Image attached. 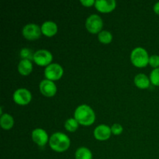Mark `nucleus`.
<instances>
[{"instance_id": "12", "label": "nucleus", "mask_w": 159, "mask_h": 159, "mask_svg": "<svg viewBox=\"0 0 159 159\" xmlns=\"http://www.w3.org/2000/svg\"><path fill=\"white\" fill-rule=\"evenodd\" d=\"M95 7L101 12H110L116 8L115 0H96Z\"/></svg>"}, {"instance_id": "1", "label": "nucleus", "mask_w": 159, "mask_h": 159, "mask_svg": "<svg viewBox=\"0 0 159 159\" xmlns=\"http://www.w3.org/2000/svg\"><path fill=\"white\" fill-rule=\"evenodd\" d=\"M74 118L82 126H90L96 120L94 110L86 104H82L76 107L74 112Z\"/></svg>"}, {"instance_id": "20", "label": "nucleus", "mask_w": 159, "mask_h": 159, "mask_svg": "<svg viewBox=\"0 0 159 159\" xmlns=\"http://www.w3.org/2000/svg\"><path fill=\"white\" fill-rule=\"evenodd\" d=\"M20 57L23 60H29V61H34V52L28 48H23L20 50Z\"/></svg>"}, {"instance_id": "2", "label": "nucleus", "mask_w": 159, "mask_h": 159, "mask_svg": "<svg viewBox=\"0 0 159 159\" xmlns=\"http://www.w3.org/2000/svg\"><path fill=\"white\" fill-rule=\"evenodd\" d=\"M49 145L53 151L64 152L68 150L71 144V141L68 135L62 132H55L49 139Z\"/></svg>"}, {"instance_id": "11", "label": "nucleus", "mask_w": 159, "mask_h": 159, "mask_svg": "<svg viewBox=\"0 0 159 159\" xmlns=\"http://www.w3.org/2000/svg\"><path fill=\"white\" fill-rule=\"evenodd\" d=\"M111 128L106 124H99L94 129L93 134L96 139L99 141H106L111 136Z\"/></svg>"}, {"instance_id": "22", "label": "nucleus", "mask_w": 159, "mask_h": 159, "mask_svg": "<svg viewBox=\"0 0 159 159\" xmlns=\"http://www.w3.org/2000/svg\"><path fill=\"white\" fill-rule=\"evenodd\" d=\"M149 65L154 68H159V55L153 54L149 57Z\"/></svg>"}, {"instance_id": "10", "label": "nucleus", "mask_w": 159, "mask_h": 159, "mask_svg": "<svg viewBox=\"0 0 159 159\" xmlns=\"http://www.w3.org/2000/svg\"><path fill=\"white\" fill-rule=\"evenodd\" d=\"M31 138L34 142L40 147L44 146L47 143L49 142L50 139L48 133L42 128H36L33 130Z\"/></svg>"}, {"instance_id": "8", "label": "nucleus", "mask_w": 159, "mask_h": 159, "mask_svg": "<svg viewBox=\"0 0 159 159\" xmlns=\"http://www.w3.org/2000/svg\"><path fill=\"white\" fill-rule=\"evenodd\" d=\"M53 60V55L46 49L37 50L34 52V61L40 66H48Z\"/></svg>"}, {"instance_id": "18", "label": "nucleus", "mask_w": 159, "mask_h": 159, "mask_svg": "<svg viewBox=\"0 0 159 159\" xmlns=\"http://www.w3.org/2000/svg\"><path fill=\"white\" fill-rule=\"evenodd\" d=\"M98 40L102 43L108 44L113 40V35L108 30H102L98 34Z\"/></svg>"}, {"instance_id": "24", "label": "nucleus", "mask_w": 159, "mask_h": 159, "mask_svg": "<svg viewBox=\"0 0 159 159\" xmlns=\"http://www.w3.org/2000/svg\"><path fill=\"white\" fill-rule=\"evenodd\" d=\"M80 2L82 3L84 6L89 7V6H92L93 5H95L96 1H95V0H81Z\"/></svg>"}, {"instance_id": "6", "label": "nucleus", "mask_w": 159, "mask_h": 159, "mask_svg": "<svg viewBox=\"0 0 159 159\" xmlns=\"http://www.w3.org/2000/svg\"><path fill=\"white\" fill-rule=\"evenodd\" d=\"M23 36L30 40H34L40 38L41 35V28L36 23H27L23 26L22 30Z\"/></svg>"}, {"instance_id": "19", "label": "nucleus", "mask_w": 159, "mask_h": 159, "mask_svg": "<svg viewBox=\"0 0 159 159\" xmlns=\"http://www.w3.org/2000/svg\"><path fill=\"white\" fill-rule=\"evenodd\" d=\"M79 122L74 117L68 118L65 122V127L68 131L75 132L79 127Z\"/></svg>"}, {"instance_id": "17", "label": "nucleus", "mask_w": 159, "mask_h": 159, "mask_svg": "<svg viewBox=\"0 0 159 159\" xmlns=\"http://www.w3.org/2000/svg\"><path fill=\"white\" fill-rule=\"evenodd\" d=\"M75 159H93V153L86 147H80L75 151Z\"/></svg>"}, {"instance_id": "14", "label": "nucleus", "mask_w": 159, "mask_h": 159, "mask_svg": "<svg viewBox=\"0 0 159 159\" xmlns=\"http://www.w3.org/2000/svg\"><path fill=\"white\" fill-rule=\"evenodd\" d=\"M135 85L138 88L141 89H148L150 86V78L148 77L144 73H139V74L136 75L134 76V79Z\"/></svg>"}, {"instance_id": "25", "label": "nucleus", "mask_w": 159, "mask_h": 159, "mask_svg": "<svg viewBox=\"0 0 159 159\" xmlns=\"http://www.w3.org/2000/svg\"><path fill=\"white\" fill-rule=\"evenodd\" d=\"M153 9L154 11H155V13L159 15V2H156L155 5H154Z\"/></svg>"}, {"instance_id": "16", "label": "nucleus", "mask_w": 159, "mask_h": 159, "mask_svg": "<svg viewBox=\"0 0 159 159\" xmlns=\"http://www.w3.org/2000/svg\"><path fill=\"white\" fill-rule=\"evenodd\" d=\"M0 125L4 130H9L14 125V119L9 113H3L0 117Z\"/></svg>"}, {"instance_id": "9", "label": "nucleus", "mask_w": 159, "mask_h": 159, "mask_svg": "<svg viewBox=\"0 0 159 159\" xmlns=\"http://www.w3.org/2000/svg\"><path fill=\"white\" fill-rule=\"evenodd\" d=\"M39 89H40V93L47 97L54 96L57 93V86L55 83L53 81L47 79L40 81Z\"/></svg>"}, {"instance_id": "13", "label": "nucleus", "mask_w": 159, "mask_h": 159, "mask_svg": "<svg viewBox=\"0 0 159 159\" xmlns=\"http://www.w3.org/2000/svg\"><path fill=\"white\" fill-rule=\"evenodd\" d=\"M40 28L42 34L47 37H53L57 32V25L54 21L51 20L43 22Z\"/></svg>"}, {"instance_id": "4", "label": "nucleus", "mask_w": 159, "mask_h": 159, "mask_svg": "<svg viewBox=\"0 0 159 159\" xmlns=\"http://www.w3.org/2000/svg\"><path fill=\"white\" fill-rule=\"evenodd\" d=\"M85 28L91 34H99L102 31L103 21L97 14H92L85 20Z\"/></svg>"}, {"instance_id": "5", "label": "nucleus", "mask_w": 159, "mask_h": 159, "mask_svg": "<svg viewBox=\"0 0 159 159\" xmlns=\"http://www.w3.org/2000/svg\"><path fill=\"white\" fill-rule=\"evenodd\" d=\"M44 76L47 79L51 81H56L62 77L64 73V69L61 65L57 63H51L45 68Z\"/></svg>"}, {"instance_id": "3", "label": "nucleus", "mask_w": 159, "mask_h": 159, "mask_svg": "<svg viewBox=\"0 0 159 159\" xmlns=\"http://www.w3.org/2000/svg\"><path fill=\"white\" fill-rule=\"evenodd\" d=\"M149 55L148 51L141 47H137L130 53V61L134 66L144 68L149 64Z\"/></svg>"}, {"instance_id": "7", "label": "nucleus", "mask_w": 159, "mask_h": 159, "mask_svg": "<svg viewBox=\"0 0 159 159\" xmlns=\"http://www.w3.org/2000/svg\"><path fill=\"white\" fill-rule=\"evenodd\" d=\"M12 99L16 104L20 106L27 105L32 99V94L27 89H17L12 95Z\"/></svg>"}, {"instance_id": "23", "label": "nucleus", "mask_w": 159, "mask_h": 159, "mask_svg": "<svg viewBox=\"0 0 159 159\" xmlns=\"http://www.w3.org/2000/svg\"><path fill=\"white\" fill-rule=\"evenodd\" d=\"M110 128H111L112 134H113L114 135L120 134L123 132V130H124V127H123V126L120 124H113V125L110 127Z\"/></svg>"}, {"instance_id": "15", "label": "nucleus", "mask_w": 159, "mask_h": 159, "mask_svg": "<svg viewBox=\"0 0 159 159\" xmlns=\"http://www.w3.org/2000/svg\"><path fill=\"white\" fill-rule=\"evenodd\" d=\"M33 70V64L31 61L22 59L18 64V71L22 75L26 76L31 73Z\"/></svg>"}, {"instance_id": "21", "label": "nucleus", "mask_w": 159, "mask_h": 159, "mask_svg": "<svg viewBox=\"0 0 159 159\" xmlns=\"http://www.w3.org/2000/svg\"><path fill=\"white\" fill-rule=\"evenodd\" d=\"M150 81L154 85L159 86V68H154L151 71Z\"/></svg>"}]
</instances>
